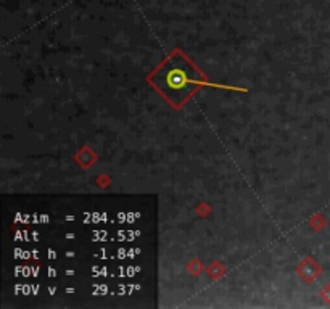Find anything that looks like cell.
Instances as JSON below:
<instances>
[{
    "label": "cell",
    "mask_w": 330,
    "mask_h": 309,
    "mask_svg": "<svg viewBox=\"0 0 330 309\" xmlns=\"http://www.w3.org/2000/svg\"><path fill=\"white\" fill-rule=\"evenodd\" d=\"M155 84L172 101H182L192 94L195 86L200 84V78L187 61H184L181 57H174L157 73Z\"/></svg>",
    "instance_id": "6da1fadb"
}]
</instances>
